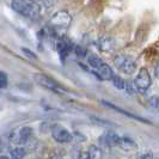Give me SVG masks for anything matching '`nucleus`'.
I'll list each match as a JSON object with an SVG mask.
<instances>
[{"label":"nucleus","instance_id":"f257e3e1","mask_svg":"<svg viewBox=\"0 0 159 159\" xmlns=\"http://www.w3.org/2000/svg\"><path fill=\"white\" fill-rule=\"evenodd\" d=\"M11 6L17 13L29 18H36L40 13L37 4L29 0H11Z\"/></svg>","mask_w":159,"mask_h":159},{"label":"nucleus","instance_id":"f03ea898","mask_svg":"<svg viewBox=\"0 0 159 159\" xmlns=\"http://www.w3.org/2000/svg\"><path fill=\"white\" fill-rule=\"evenodd\" d=\"M71 22H72V17L68 12H66V11H59V12H56L55 15L50 18L49 26L53 29L54 32L62 31V30H66L71 25Z\"/></svg>","mask_w":159,"mask_h":159},{"label":"nucleus","instance_id":"7ed1b4c3","mask_svg":"<svg viewBox=\"0 0 159 159\" xmlns=\"http://www.w3.org/2000/svg\"><path fill=\"white\" fill-rule=\"evenodd\" d=\"M114 65L119 71L123 72L126 74H132L136 70V62L135 60L129 55L126 54H120L115 56L114 59Z\"/></svg>","mask_w":159,"mask_h":159},{"label":"nucleus","instance_id":"20e7f679","mask_svg":"<svg viewBox=\"0 0 159 159\" xmlns=\"http://www.w3.org/2000/svg\"><path fill=\"white\" fill-rule=\"evenodd\" d=\"M134 85L139 92H145L151 86V75L146 68H141L134 79Z\"/></svg>","mask_w":159,"mask_h":159},{"label":"nucleus","instance_id":"39448f33","mask_svg":"<svg viewBox=\"0 0 159 159\" xmlns=\"http://www.w3.org/2000/svg\"><path fill=\"white\" fill-rule=\"evenodd\" d=\"M52 136L59 143H68L73 139V135L70 133V130L61 125H55L52 128Z\"/></svg>","mask_w":159,"mask_h":159},{"label":"nucleus","instance_id":"423d86ee","mask_svg":"<svg viewBox=\"0 0 159 159\" xmlns=\"http://www.w3.org/2000/svg\"><path fill=\"white\" fill-rule=\"evenodd\" d=\"M35 80L37 81V84L41 85L42 88L48 89L50 91H56V92H62L64 89L61 88L55 80H53L52 78H49L44 74H36L35 75Z\"/></svg>","mask_w":159,"mask_h":159},{"label":"nucleus","instance_id":"0eeeda50","mask_svg":"<svg viewBox=\"0 0 159 159\" xmlns=\"http://www.w3.org/2000/svg\"><path fill=\"white\" fill-rule=\"evenodd\" d=\"M95 74L101 80H111L112 77H114V72H112L111 67L105 62L103 65H101L97 70H95Z\"/></svg>","mask_w":159,"mask_h":159},{"label":"nucleus","instance_id":"6e6552de","mask_svg":"<svg viewBox=\"0 0 159 159\" xmlns=\"http://www.w3.org/2000/svg\"><path fill=\"white\" fill-rule=\"evenodd\" d=\"M120 140V136L114 133V132H108L105 133L102 138H101V143L105 147H114V146H117Z\"/></svg>","mask_w":159,"mask_h":159},{"label":"nucleus","instance_id":"1a4fd4ad","mask_svg":"<svg viewBox=\"0 0 159 159\" xmlns=\"http://www.w3.org/2000/svg\"><path fill=\"white\" fill-rule=\"evenodd\" d=\"M120 148H122L123 151L126 152H130V151H136L138 150V145L134 140L129 139V138H126V136H120L119 143H117Z\"/></svg>","mask_w":159,"mask_h":159},{"label":"nucleus","instance_id":"9d476101","mask_svg":"<svg viewBox=\"0 0 159 159\" xmlns=\"http://www.w3.org/2000/svg\"><path fill=\"white\" fill-rule=\"evenodd\" d=\"M97 46H98L101 52L110 53V52L114 50V48H115V41L112 40L111 37H102L101 40L98 41Z\"/></svg>","mask_w":159,"mask_h":159},{"label":"nucleus","instance_id":"9b49d317","mask_svg":"<svg viewBox=\"0 0 159 159\" xmlns=\"http://www.w3.org/2000/svg\"><path fill=\"white\" fill-rule=\"evenodd\" d=\"M32 134V129L30 127H22L19 130H17L16 133V143H26Z\"/></svg>","mask_w":159,"mask_h":159},{"label":"nucleus","instance_id":"f8f14e48","mask_svg":"<svg viewBox=\"0 0 159 159\" xmlns=\"http://www.w3.org/2000/svg\"><path fill=\"white\" fill-rule=\"evenodd\" d=\"M103 105H105V107H108V108H111V109H114V110H117L119 112H121V114H125V115H127V116H129V117H132V119L139 120V121H141V122H146V121H145L143 119H141V117L136 116V115H134V114H129L128 111H126V110H123V109H120L119 107H116V105H114V104L109 103V102H105V101H103Z\"/></svg>","mask_w":159,"mask_h":159},{"label":"nucleus","instance_id":"ddd939ff","mask_svg":"<svg viewBox=\"0 0 159 159\" xmlns=\"http://www.w3.org/2000/svg\"><path fill=\"white\" fill-rule=\"evenodd\" d=\"M88 64H89V66L92 67L93 70H97L101 65L104 64V61L99 56L96 55V54H90V55H88Z\"/></svg>","mask_w":159,"mask_h":159},{"label":"nucleus","instance_id":"4468645a","mask_svg":"<svg viewBox=\"0 0 159 159\" xmlns=\"http://www.w3.org/2000/svg\"><path fill=\"white\" fill-rule=\"evenodd\" d=\"M26 156V151L23 147H16L12 151L10 152V157L8 159H24V157Z\"/></svg>","mask_w":159,"mask_h":159},{"label":"nucleus","instance_id":"2eb2a0df","mask_svg":"<svg viewBox=\"0 0 159 159\" xmlns=\"http://www.w3.org/2000/svg\"><path fill=\"white\" fill-rule=\"evenodd\" d=\"M88 154L90 159H102V150L95 145H91L88 150Z\"/></svg>","mask_w":159,"mask_h":159},{"label":"nucleus","instance_id":"dca6fc26","mask_svg":"<svg viewBox=\"0 0 159 159\" xmlns=\"http://www.w3.org/2000/svg\"><path fill=\"white\" fill-rule=\"evenodd\" d=\"M111 81L114 84V86L116 89H119V90H125V88H126V80L123 78H121L117 74H114Z\"/></svg>","mask_w":159,"mask_h":159},{"label":"nucleus","instance_id":"f3484780","mask_svg":"<svg viewBox=\"0 0 159 159\" xmlns=\"http://www.w3.org/2000/svg\"><path fill=\"white\" fill-rule=\"evenodd\" d=\"M148 104L152 109H154L156 111L159 112V97L158 96H153L148 99Z\"/></svg>","mask_w":159,"mask_h":159},{"label":"nucleus","instance_id":"a211bd4d","mask_svg":"<svg viewBox=\"0 0 159 159\" xmlns=\"http://www.w3.org/2000/svg\"><path fill=\"white\" fill-rule=\"evenodd\" d=\"M125 90L127 91L129 95H135V92L138 91L134 85V81H130V80H126V88Z\"/></svg>","mask_w":159,"mask_h":159},{"label":"nucleus","instance_id":"6ab92c4d","mask_svg":"<svg viewBox=\"0 0 159 159\" xmlns=\"http://www.w3.org/2000/svg\"><path fill=\"white\" fill-rule=\"evenodd\" d=\"M8 84L7 74L4 71H0V89H5Z\"/></svg>","mask_w":159,"mask_h":159},{"label":"nucleus","instance_id":"aec40b11","mask_svg":"<svg viewBox=\"0 0 159 159\" xmlns=\"http://www.w3.org/2000/svg\"><path fill=\"white\" fill-rule=\"evenodd\" d=\"M74 50H75V54L79 56H85L86 55V49L83 47H80V46H77V47L74 48Z\"/></svg>","mask_w":159,"mask_h":159},{"label":"nucleus","instance_id":"412c9836","mask_svg":"<svg viewBox=\"0 0 159 159\" xmlns=\"http://www.w3.org/2000/svg\"><path fill=\"white\" fill-rule=\"evenodd\" d=\"M56 0H41V2L46 6V7H52L54 4H55Z\"/></svg>","mask_w":159,"mask_h":159},{"label":"nucleus","instance_id":"4be33fe9","mask_svg":"<svg viewBox=\"0 0 159 159\" xmlns=\"http://www.w3.org/2000/svg\"><path fill=\"white\" fill-rule=\"evenodd\" d=\"M140 159H154V156H153L152 153H150V152H147V153L143 154V156L140 157Z\"/></svg>","mask_w":159,"mask_h":159},{"label":"nucleus","instance_id":"5701e85b","mask_svg":"<svg viewBox=\"0 0 159 159\" xmlns=\"http://www.w3.org/2000/svg\"><path fill=\"white\" fill-rule=\"evenodd\" d=\"M78 159H90V157H89L88 152H81L79 154V157H78Z\"/></svg>","mask_w":159,"mask_h":159},{"label":"nucleus","instance_id":"b1692460","mask_svg":"<svg viewBox=\"0 0 159 159\" xmlns=\"http://www.w3.org/2000/svg\"><path fill=\"white\" fill-rule=\"evenodd\" d=\"M156 75H157V78H159V62L156 67Z\"/></svg>","mask_w":159,"mask_h":159},{"label":"nucleus","instance_id":"393cba45","mask_svg":"<svg viewBox=\"0 0 159 159\" xmlns=\"http://www.w3.org/2000/svg\"><path fill=\"white\" fill-rule=\"evenodd\" d=\"M0 159H8V157H7V156H4V154H1V156H0Z\"/></svg>","mask_w":159,"mask_h":159},{"label":"nucleus","instance_id":"a878e982","mask_svg":"<svg viewBox=\"0 0 159 159\" xmlns=\"http://www.w3.org/2000/svg\"><path fill=\"white\" fill-rule=\"evenodd\" d=\"M29 1H32V2H35V4H39V2H41V0H29Z\"/></svg>","mask_w":159,"mask_h":159},{"label":"nucleus","instance_id":"bb28decb","mask_svg":"<svg viewBox=\"0 0 159 159\" xmlns=\"http://www.w3.org/2000/svg\"><path fill=\"white\" fill-rule=\"evenodd\" d=\"M154 159H159V152L156 154V156H154Z\"/></svg>","mask_w":159,"mask_h":159}]
</instances>
